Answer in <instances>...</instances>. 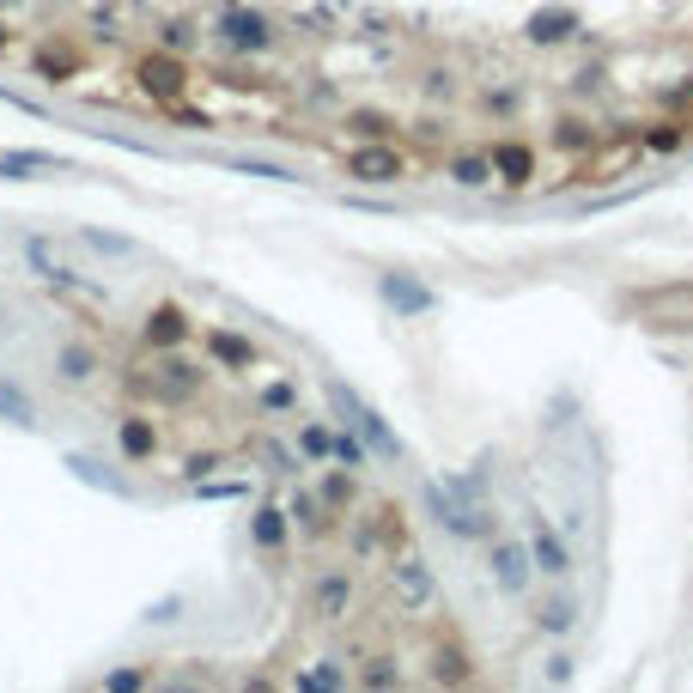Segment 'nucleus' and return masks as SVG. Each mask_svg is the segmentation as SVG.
I'll return each instance as SVG.
<instances>
[{
    "label": "nucleus",
    "instance_id": "29",
    "mask_svg": "<svg viewBox=\"0 0 693 693\" xmlns=\"http://www.w3.org/2000/svg\"><path fill=\"white\" fill-rule=\"evenodd\" d=\"M140 681H146L140 669H116V675H104V687H140Z\"/></svg>",
    "mask_w": 693,
    "mask_h": 693
},
{
    "label": "nucleus",
    "instance_id": "17",
    "mask_svg": "<svg viewBox=\"0 0 693 693\" xmlns=\"http://www.w3.org/2000/svg\"><path fill=\"white\" fill-rule=\"evenodd\" d=\"M0 420H7V426H37V402H31V390H19V383L13 377H0Z\"/></svg>",
    "mask_w": 693,
    "mask_h": 693
},
{
    "label": "nucleus",
    "instance_id": "18",
    "mask_svg": "<svg viewBox=\"0 0 693 693\" xmlns=\"http://www.w3.org/2000/svg\"><path fill=\"white\" fill-rule=\"evenodd\" d=\"M207 347H213V359H219V365H231V371H250V365H256V347H250L244 335H231V329H213V335H207Z\"/></svg>",
    "mask_w": 693,
    "mask_h": 693
},
{
    "label": "nucleus",
    "instance_id": "32",
    "mask_svg": "<svg viewBox=\"0 0 693 693\" xmlns=\"http://www.w3.org/2000/svg\"><path fill=\"white\" fill-rule=\"evenodd\" d=\"M0 323H7V317H0Z\"/></svg>",
    "mask_w": 693,
    "mask_h": 693
},
{
    "label": "nucleus",
    "instance_id": "5",
    "mask_svg": "<svg viewBox=\"0 0 693 693\" xmlns=\"http://www.w3.org/2000/svg\"><path fill=\"white\" fill-rule=\"evenodd\" d=\"M146 347H159V353H177L183 341H189V311H183V304H152V311H146Z\"/></svg>",
    "mask_w": 693,
    "mask_h": 693
},
{
    "label": "nucleus",
    "instance_id": "26",
    "mask_svg": "<svg viewBox=\"0 0 693 693\" xmlns=\"http://www.w3.org/2000/svg\"><path fill=\"white\" fill-rule=\"evenodd\" d=\"M298 444H304V456H335V432L329 426H304Z\"/></svg>",
    "mask_w": 693,
    "mask_h": 693
},
{
    "label": "nucleus",
    "instance_id": "30",
    "mask_svg": "<svg viewBox=\"0 0 693 693\" xmlns=\"http://www.w3.org/2000/svg\"><path fill=\"white\" fill-rule=\"evenodd\" d=\"M542 621H548V627H554V633H560V627H566V621H572V608H566V602H554V608H548V614H542Z\"/></svg>",
    "mask_w": 693,
    "mask_h": 693
},
{
    "label": "nucleus",
    "instance_id": "24",
    "mask_svg": "<svg viewBox=\"0 0 693 693\" xmlns=\"http://www.w3.org/2000/svg\"><path fill=\"white\" fill-rule=\"evenodd\" d=\"M450 177L462 189H481V183H493V159H487V152H462V159L450 165Z\"/></svg>",
    "mask_w": 693,
    "mask_h": 693
},
{
    "label": "nucleus",
    "instance_id": "14",
    "mask_svg": "<svg viewBox=\"0 0 693 693\" xmlns=\"http://www.w3.org/2000/svg\"><path fill=\"white\" fill-rule=\"evenodd\" d=\"M195 383H201V371H195V365L165 359V365H159V377H152V396H165V402H189V396H195Z\"/></svg>",
    "mask_w": 693,
    "mask_h": 693
},
{
    "label": "nucleus",
    "instance_id": "22",
    "mask_svg": "<svg viewBox=\"0 0 693 693\" xmlns=\"http://www.w3.org/2000/svg\"><path fill=\"white\" fill-rule=\"evenodd\" d=\"M572 31H578V19H572L566 7H548V13L529 19V43H560V37H572Z\"/></svg>",
    "mask_w": 693,
    "mask_h": 693
},
{
    "label": "nucleus",
    "instance_id": "28",
    "mask_svg": "<svg viewBox=\"0 0 693 693\" xmlns=\"http://www.w3.org/2000/svg\"><path fill=\"white\" fill-rule=\"evenodd\" d=\"M304 687H341V669H311V675H304Z\"/></svg>",
    "mask_w": 693,
    "mask_h": 693
},
{
    "label": "nucleus",
    "instance_id": "23",
    "mask_svg": "<svg viewBox=\"0 0 693 693\" xmlns=\"http://www.w3.org/2000/svg\"><path fill=\"white\" fill-rule=\"evenodd\" d=\"M250 535H256V548H280V542H286V511H280V505H262V511L250 517Z\"/></svg>",
    "mask_w": 693,
    "mask_h": 693
},
{
    "label": "nucleus",
    "instance_id": "7",
    "mask_svg": "<svg viewBox=\"0 0 693 693\" xmlns=\"http://www.w3.org/2000/svg\"><path fill=\"white\" fill-rule=\"evenodd\" d=\"M426 511L450 529V535H481L487 529V517H475V511H462L456 499H450V487H438V481H426Z\"/></svg>",
    "mask_w": 693,
    "mask_h": 693
},
{
    "label": "nucleus",
    "instance_id": "1",
    "mask_svg": "<svg viewBox=\"0 0 693 693\" xmlns=\"http://www.w3.org/2000/svg\"><path fill=\"white\" fill-rule=\"evenodd\" d=\"M329 402L341 408V426L365 438V450H377V456H390V462L402 456V438L390 432V420H383V414H377L371 402H359V396L347 390V383H329Z\"/></svg>",
    "mask_w": 693,
    "mask_h": 693
},
{
    "label": "nucleus",
    "instance_id": "13",
    "mask_svg": "<svg viewBox=\"0 0 693 693\" xmlns=\"http://www.w3.org/2000/svg\"><path fill=\"white\" fill-rule=\"evenodd\" d=\"M377 286H383V304H390V311H408V317L432 311V292H426L420 280H408V274H383Z\"/></svg>",
    "mask_w": 693,
    "mask_h": 693
},
{
    "label": "nucleus",
    "instance_id": "10",
    "mask_svg": "<svg viewBox=\"0 0 693 693\" xmlns=\"http://www.w3.org/2000/svg\"><path fill=\"white\" fill-rule=\"evenodd\" d=\"M116 450H122L128 462H146L152 450H159V426H152L146 414H122V420H116Z\"/></svg>",
    "mask_w": 693,
    "mask_h": 693
},
{
    "label": "nucleus",
    "instance_id": "11",
    "mask_svg": "<svg viewBox=\"0 0 693 693\" xmlns=\"http://www.w3.org/2000/svg\"><path fill=\"white\" fill-rule=\"evenodd\" d=\"M61 469H67L73 481H86V487H98V493H116V499H128V493H134V487H128L122 475H110V469H104V462H92V456H80V450H67V456H61Z\"/></svg>",
    "mask_w": 693,
    "mask_h": 693
},
{
    "label": "nucleus",
    "instance_id": "27",
    "mask_svg": "<svg viewBox=\"0 0 693 693\" xmlns=\"http://www.w3.org/2000/svg\"><path fill=\"white\" fill-rule=\"evenodd\" d=\"M195 493H201V499H238L244 487H238V481H201Z\"/></svg>",
    "mask_w": 693,
    "mask_h": 693
},
{
    "label": "nucleus",
    "instance_id": "9",
    "mask_svg": "<svg viewBox=\"0 0 693 693\" xmlns=\"http://www.w3.org/2000/svg\"><path fill=\"white\" fill-rule=\"evenodd\" d=\"M529 560L542 566L548 578H566V572H572V554H566V542H560V535H554V529H548L542 517L529 523Z\"/></svg>",
    "mask_w": 693,
    "mask_h": 693
},
{
    "label": "nucleus",
    "instance_id": "12",
    "mask_svg": "<svg viewBox=\"0 0 693 693\" xmlns=\"http://www.w3.org/2000/svg\"><path fill=\"white\" fill-rule=\"evenodd\" d=\"M529 548L523 542H505V548H493V578H499V590L505 596H523V584H529Z\"/></svg>",
    "mask_w": 693,
    "mask_h": 693
},
{
    "label": "nucleus",
    "instance_id": "21",
    "mask_svg": "<svg viewBox=\"0 0 693 693\" xmlns=\"http://www.w3.org/2000/svg\"><path fill=\"white\" fill-rule=\"evenodd\" d=\"M92 256H104V262H116V256H134V238H122V231H98V225H80L73 231Z\"/></svg>",
    "mask_w": 693,
    "mask_h": 693
},
{
    "label": "nucleus",
    "instance_id": "31",
    "mask_svg": "<svg viewBox=\"0 0 693 693\" xmlns=\"http://www.w3.org/2000/svg\"><path fill=\"white\" fill-rule=\"evenodd\" d=\"M7 49H13V37H7V25H0V55H7Z\"/></svg>",
    "mask_w": 693,
    "mask_h": 693
},
{
    "label": "nucleus",
    "instance_id": "25",
    "mask_svg": "<svg viewBox=\"0 0 693 693\" xmlns=\"http://www.w3.org/2000/svg\"><path fill=\"white\" fill-rule=\"evenodd\" d=\"M195 43V25L189 19H171V25H159V49H171V55H183Z\"/></svg>",
    "mask_w": 693,
    "mask_h": 693
},
{
    "label": "nucleus",
    "instance_id": "19",
    "mask_svg": "<svg viewBox=\"0 0 693 693\" xmlns=\"http://www.w3.org/2000/svg\"><path fill=\"white\" fill-rule=\"evenodd\" d=\"M493 159V171L505 177V183H529V171H535V159H529V146H517V140H505V146H493L487 152Z\"/></svg>",
    "mask_w": 693,
    "mask_h": 693
},
{
    "label": "nucleus",
    "instance_id": "15",
    "mask_svg": "<svg viewBox=\"0 0 693 693\" xmlns=\"http://www.w3.org/2000/svg\"><path fill=\"white\" fill-rule=\"evenodd\" d=\"M55 377H61V383H92V377H98V353H92L86 341H67V347L55 353Z\"/></svg>",
    "mask_w": 693,
    "mask_h": 693
},
{
    "label": "nucleus",
    "instance_id": "20",
    "mask_svg": "<svg viewBox=\"0 0 693 693\" xmlns=\"http://www.w3.org/2000/svg\"><path fill=\"white\" fill-rule=\"evenodd\" d=\"M396 590H402L408 608H426V602H432V578H426V566H420V560H396Z\"/></svg>",
    "mask_w": 693,
    "mask_h": 693
},
{
    "label": "nucleus",
    "instance_id": "3",
    "mask_svg": "<svg viewBox=\"0 0 693 693\" xmlns=\"http://www.w3.org/2000/svg\"><path fill=\"white\" fill-rule=\"evenodd\" d=\"M134 80H140V92H146L152 104H183L189 67H183V55H171V49H152V55L134 61Z\"/></svg>",
    "mask_w": 693,
    "mask_h": 693
},
{
    "label": "nucleus",
    "instance_id": "2",
    "mask_svg": "<svg viewBox=\"0 0 693 693\" xmlns=\"http://www.w3.org/2000/svg\"><path fill=\"white\" fill-rule=\"evenodd\" d=\"M25 268H31L43 286H61V292H98L80 268H73L67 244H61V238H49V231H31V238H25Z\"/></svg>",
    "mask_w": 693,
    "mask_h": 693
},
{
    "label": "nucleus",
    "instance_id": "6",
    "mask_svg": "<svg viewBox=\"0 0 693 693\" xmlns=\"http://www.w3.org/2000/svg\"><path fill=\"white\" fill-rule=\"evenodd\" d=\"M49 171H73L61 152H31V146H0V177L13 183H31V177H49Z\"/></svg>",
    "mask_w": 693,
    "mask_h": 693
},
{
    "label": "nucleus",
    "instance_id": "16",
    "mask_svg": "<svg viewBox=\"0 0 693 693\" xmlns=\"http://www.w3.org/2000/svg\"><path fill=\"white\" fill-rule=\"evenodd\" d=\"M311 602H317V614L323 621H341V614L353 608V578H317V590H311Z\"/></svg>",
    "mask_w": 693,
    "mask_h": 693
},
{
    "label": "nucleus",
    "instance_id": "4",
    "mask_svg": "<svg viewBox=\"0 0 693 693\" xmlns=\"http://www.w3.org/2000/svg\"><path fill=\"white\" fill-rule=\"evenodd\" d=\"M213 37H219L225 49H238V55H262V49L274 43V25H268L262 13H250V7H219V13H213Z\"/></svg>",
    "mask_w": 693,
    "mask_h": 693
},
{
    "label": "nucleus",
    "instance_id": "8",
    "mask_svg": "<svg viewBox=\"0 0 693 693\" xmlns=\"http://www.w3.org/2000/svg\"><path fill=\"white\" fill-rule=\"evenodd\" d=\"M347 171H353L359 183H396V177H402V152H396V146H359L353 159H347Z\"/></svg>",
    "mask_w": 693,
    "mask_h": 693
}]
</instances>
